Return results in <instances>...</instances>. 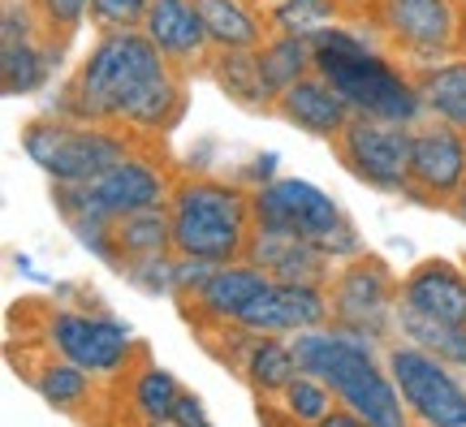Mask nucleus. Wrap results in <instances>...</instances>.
Returning a JSON list of instances; mask_svg holds the SVG:
<instances>
[{
  "instance_id": "obj_12",
  "label": "nucleus",
  "mask_w": 466,
  "mask_h": 427,
  "mask_svg": "<svg viewBox=\"0 0 466 427\" xmlns=\"http://www.w3.org/2000/svg\"><path fill=\"white\" fill-rule=\"evenodd\" d=\"M410 147H415V126L380 121V117L354 113L350 126L333 138V156L341 160L350 178L380 195H406L410 186Z\"/></svg>"
},
{
  "instance_id": "obj_14",
  "label": "nucleus",
  "mask_w": 466,
  "mask_h": 427,
  "mask_svg": "<svg viewBox=\"0 0 466 427\" xmlns=\"http://www.w3.org/2000/svg\"><path fill=\"white\" fill-rule=\"evenodd\" d=\"M324 324H333L329 285H302V280H272L238 320V329L255 337H299Z\"/></svg>"
},
{
  "instance_id": "obj_6",
  "label": "nucleus",
  "mask_w": 466,
  "mask_h": 427,
  "mask_svg": "<svg viewBox=\"0 0 466 427\" xmlns=\"http://www.w3.org/2000/svg\"><path fill=\"white\" fill-rule=\"evenodd\" d=\"M173 173L160 160L156 143H143L130 151L121 165L100 173L86 186H52V203L69 229L78 225H116L121 216L147 212V208H165L173 195Z\"/></svg>"
},
{
  "instance_id": "obj_36",
  "label": "nucleus",
  "mask_w": 466,
  "mask_h": 427,
  "mask_svg": "<svg viewBox=\"0 0 466 427\" xmlns=\"http://www.w3.org/2000/svg\"><path fill=\"white\" fill-rule=\"evenodd\" d=\"M341 9H346V22H363L367 17V9L376 5V0H337Z\"/></svg>"
},
{
  "instance_id": "obj_25",
  "label": "nucleus",
  "mask_w": 466,
  "mask_h": 427,
  "mask_svg": "<svg viewBox=\"0 0 466 427\" xmlns=\"http://www.w3.org/2000/svg\"><path fill=\"white\" fill-rule=\"evenodd\" d=\"M255 61H259V78H264V91L277 108V99L289 91L294 83H302L307 74H316V44L302 39V35H281L272 31L264 48H255Z\"/></svg>"
},
{
  "instance_id": "obj_18",
  "label": "nucleus",
  "mask_w": 466,
  "mask_h": 427,
  "mask_svg": "<svg viewBox=\"0 0 466 427\" xmlns=\"http://www.w3.org/2000/svg\"><path fill=\"white\" fill-rule=\"evenodd\" d=\"M272 113L281 117L285 126H294V130L333 143L337 134L350 126L354 108H350L346 96H341L324 74H307L302 83H294L281 99H277V108H272Z\"/></svg>"
},
{
  "instance_id": "obj_5",
  "label": "nucleus",
  "mask_w": 466,
  "mask_h": 427,
  "mask_svg": "<svg viewBox=\"0 0 466 427\" xmlns=\"http://www.w3.org/2000/svg\"><path fill=\"white\" fill-rule=\"evenodd\" d=\"M147 138L116 126H96L66 113H44L22 126V151L52 186H86L113 165H121L130 151H138Z\"/></svg>"
},
{
  "instance_id": "obj_32",
  "label": "nucleus",
  "mask_w": 466,
  "mask_h": 427,
  "mask_svg": "<svg viewBox=\"0 0 466 427\" xmlns=\"http://www.w3.org/2000/svg\"><path fill=\"white\" fill-rule=\"evenodd\" d=\"M173 259H177V255L134 259V263H121L116 272H121V277H126V285H134L138 294H147V298H173Z\"/></svg>"
},
{
  "instance_id": "obj_3",
  "label": "nucleus",
  "mask_w": 466,
  "mask_h": 427,
  "mask_svg": "<svg viewBox=\"0 0 466 427\" xmlns=\"http://www.w3.org/2000/svg\"><path fill=\"white\" fill-rule=\"evenodd\" d=\"M294 354H299L302 371L324 380L337 393V406L363 419L367 427H415L376 341L354 337L337 324H324V329L299 332Z\"/></svg>"
},
{
  "instance_id": "obj_31",
  "label": "nucleus",
  "mask_w": 466,
  "mask_h": 427,
  "mask_svg": "<svg viewBox=\"0 0 466 427\" xmlns=\"http://www.w3.org/2000/svg\"><path fill=\"white\" fill-rule=\"evenodd\" d=\"M151 0H91L86 5V26L96 35L108 31H143Z\"/></svg>"
},
{
  "instance_id": "obj_13",
  "label": "nucleus",
  "mask_w": 466,
  "mask_h": 427,
  "mask_svg": "<svg viewBox=\"0 0 466 427\" xmlns=\"http://www.w3.org/2000/svg\"><path fill=\"white\" fill-rule=\"evenodd\" d=\"M458 190H466V130L423 117L415 126L406 198H419L428 208H445L450 212Z\"/></svg>"
},
{
  "instance_id": "obj_7",
  "label": "nucleus",
  "mask_w": 466,
  "mask_h": 427,
  "mask_svg": "<svg viewBox=\"0 0 466 427\" xmlns=\"http://www.w3.org/2000/svg\"><path fill=\"white\" fill-rule=\"evenodd\" d=\"M250 216H255V233H285V238L316 242L337 263L367 250L354 220L341 212V203L329 190H319L316 181L277 178L268 186H255L250 190Z\"/></svg>"
},
{
  "instance_id": "obj_20",
  "label": "nucleus",
  "mask_w": 466,
  "mask_h": 427,
  "mask_svg": "<svg viewBox=\"0 0 466 427\" xmlns=\"http://www.w3.org/2000/svg\"><path fill=\"white\" fill-rule=\"evenodd\" d=\"M22 376H26V384L48 402L52 411L61 414H86V406H96V397H100V380L91 371H83L78 362L44 350V345H39V359H31L22 367Z\"/></svg>"
},
{
  "instance_id": "obj_21",
  "label": "nucleus",
  "mask_w": 466,
  "mask_h": 427,
  "mask_svg": "<svg viewBox=\"0 0 466 427\" xmlns=\"http://www.w3.org/2000/svg\"><path fill=\"white\" fill-rule=\"evenodd\" d=\"M217 52H255L272 35V17L259 0H195Z\"/></svg>"
},
{
  "instance_id": "obj_2",
  "label": "nucleus",
  "mask_w": 466,
  "mask_h": 427,
  "mask_svg": "<svg viewBox=\"0 0 466 427\" xmlns=\"http://www.w3.org/2000/svg\"><path fill=\"white\" fill-rule=\"evenodd\" d=\"M311 44H316V74H324L346 96V104L354 113L380 117V121H401V126H419L428 117L423 113V99H419L415 74L406 66H398L376 44V35L367 31V22L329 26Z\"/></svg>"
},
{
  "instance_id": "obj_10",
  "label": "nucleus",
  "mask_w": 466,
  "mask_h": 427,
  "mask_svg": "<svg viewBox=\"0 0 466 427\" xmlns=\"http://www.w3.org/2000/svg\"><path fill=\"white\" fill-rule=\"evenodd\" d=\"M398 290L401 277L371 250L337 263V272L329 277L333 324L354 332V337H367V341H376L384 350L398 337Z\"/></svg>"
},
{
  "instance_id": "obj_17",
  "label": "nucleus",
  "mask_w": 466,
  "mask_h": 427,
  "mask_svg": "<svg viewBox=\"0 0 466 427\" xmlns=\"http://www.w3.org/2000/svg\"><path fill=\"white\" fill-rule=\"evenodd\" d=\"M398 311L423 315L436 324H466V268L453 259L428 255L419 259L398 290Z\"/></svg>"
},
{
  "instance_id": "obj_27",
  "label": "nucleus",
  "mask_w": 466,
  "mask_h": 427,
  "mask_svg": "<svg viewBox=\"0 0 466 427\" xmlns=\"http://www.w3.org/2000/svg\"><path fill=\"white\" fill-rule=\"evenodd\" d=\"M113 250L116 263H134V259H156V255H177L173 250V225H168V203L165 208H147V212L121 216L113 225Z\"/></svg>"
},
{
  "instance_id": "obj_38",
  "label": "nucleus",
  "mask_w": 466,
  "mask_h": 427,
  "mask_svg": "<svg viewBox=\"0 0 466 427\" xmlns=\"http://www.w3.org/2000/svg\"><path fill=\"white\" fill-rule=\"evenodd\" d=\"M450 212H453V216H458V220H462V225H466V190H458V198H453V203H450Z\"/></svg>"
},
{
  "instance_id": "obj_24",
  "label": "nucleus",
  "mask_w": 466,
  "mask_h": 427,
  "mask_svg": "<svg viewBox=\"0 0 466 427\" xmlns=\"http://www.w3.org/2000/svg\"><path fill=\"white\" fill-rule=\"evenodd\" d=\"M121 393H126V414H130L138 427H156L173 419V406L182 397V380L173 376L168 367L143 354L134 362V371L121 380Z\"/></svg>"
},
{
  "instance_id": "obj_4",
  "label": "nucleus",
  "mask_w": 466,
  "mask_h": 427,
  "mask_svg": "<svg viewBox=\"0 0 466 427\" xmlns=\"http://www.w3.org/2000/svg\"><path fill=\"white\" fill-rule=\"evenodd\" d=\"M168 225H173V250L208 263L247 259L255 238L250 216V186L238 178H208V173H182L168 195Z\"/></svg>"
},
{
  "instance_id": "obj_1",
  "label": "nucleus",
  "mask_w": 466,
  "mask_h": 427,
  "mask_svg": "<svg viewBox=\"0 0 466 427\" xmlns=\"http://www.w3.org/2000/svg\"><path fill=\"white\" fill-rule=\"evenodd\" d=\"M186 86L190 78L168 66L165 52L143 31H108L96 35L78 69L66 78L52 113L116 126L147 143H160L182 121Z\"/></svg>"
},
{
  "instance_id": "obj_39",
  "label": "nucleus",
  "mask_w": 466,
  "mask_h": 427,
  "mask_svg": "<svg viewBox=\"0 0 466 427\" xmlns=\"http://www.w3.org/2000/svg\"><path fill=\"white\" fill-rule=\"evenodd\" d=\"M458 56H466V0H462V44H458Z\"/></svg>"
},
{
  "instance_id": "obj_37",
  "label": "nucleus",
  "mask_w": 466,
  "mask_h": 427,
  "mask_svg": "<svg viewBox=\"0 0 466 427\" xmlns=\"http://www.w3.org/2000/svg\"><path fill=\"white\" fill-rule=\"evenodd\" d=\"M316 427H367V423H363V419H354L350 411H333L324 423H316Z\"/></svg>"
},
{
  "instance_id": "obj_28",
  "label": "nucleus",
  "mask_w": 466,
  "mask_h": 427,
  "mask_svg": "<svg viewBox=\"0 0 466 427\" xmlns=\"http://www.w3.org/2000/svg\"><path fill=\"white\" fill-rule=\"evenodd\" d=\"M203 78H212L220 86V96H229L238 108H247V113H272V99L264 91L255 52H217Z\"/></svg>"
},
{
  "instance_id": "obj_9",
  "label": "nucleus",
  "mask_w": 466,
  "mask_h": 427,
  "mask_svg": "<svg viewBox=\"0 0 466 427\" xmlns=\"http://www.w3.org/2000/svg\"><path fill=\"white\" fill-rule=\"evenodd\" d=\"M363 22L406 69L441 66L462 44V0H376Z\"/></svg>"
},
{
  "instance_id": "obj_40",
  "label": "nucleus",
  "mask_w": 466,
  "mask_h": 427,
  "mask_svg": "<svg viewBox=\"0 0 466 427\" xmlns=\"http://www.w3.org/2000/svg\"><path fill=\"white\" fill-rule=\"evenodd\" d=\"M259 5H264L268 14H272V9H277V5H281V0H259Z\"/></svg>"
},
{
  "instance_id": "obj_19",
  "label": "nucleus",
  "mask_w": 466,
  "mask_h": 427,
  "mask_svg": "<svg viewBox=\"0 0 466 427\" xmlns=\"http://www.w3.org/2000/svg\"><path fill=\"white\" fill-rule=\"evenodd\" d=\"M247 259L264 268L272 280H302V285H329V277L337 272V259L324 247L285 233H255Z\"/></svg>"
},
{
  "instance_id": "obj_11",
  "label": "nucleus",
  "mask_w": 466,
  "mask_h": 427,
  "mask_svg": "<svg viewBox=\"0 0 466 427\" xmlns=\"http://www.w3.org/2000/svg\"><path fill=\"white\" fill-rule=\"evenodd\" d=\"M380 354L415 427H466V380L458 367L406 337L389 341Z\"/></svg>"
},
{
  "instance_id": "obj_41",
  "label": "nucleus",
  "mask_w": 466,
  "mask_h": 427,
  "mask_svg": "<svg viewBox=\"0 0 466 427\" xmlns=\"http://www.w3.org/2000/svg\"><path fill=\"white\" fill-rule=\"evenodd\" d=\"M156 427H173V423H156Z\"/></svg>"
},
{
  "instance_id": "obj_35",
  "label": "nucleus",
  "mask_w": 466,
  "mask_h": 427,
  "mask_svg": "<svg viewBox=\"0 0 466 427\" xmlns=\"http://www.w3.org/2000/svg\"><path fill=\"white\" fill-rule=\"evenodd\" d=\"M250 165H255V168L238 173V181L255 190V186H268V181H277V165H281V156H277V151H264V156H255Z\"/></svg>"
},
{
  "instance_id": "obj_23",
  "label": "nucleus",
  "mask_w": 466,
  "mask_h": 427,
  "mask_svg": "<svg viewBox=\"0 0 466 427\" xmlns=\"http://www.w3.org/2000/svg\"><path fill=\"white\" fill-rule=\"evenodd\" d=\"M233 371H238V380L255 393V402L277 397L285 384L302 371L299 354H294V337H250V341L242 345L238 362H233Z\"/></svg>"
},
{
  "instance_id": "obj_15",
  "label": "nucleus",
  "mask_w": 466,
  "mask_h": 427,
  "mask_svg": "<svg viewBox=\"0 0 466 427\" xmlns=\"http://www.w3.org/2000/svg\"><path fill=\"white\" fill-rule=\"evenodd\" d=\"M268 285H272V277H268L264 268H255L250 259L220 263L217 272L203 280L199 294L177 302V307H182V315L190 320V329L203 337V332H212V329H229V324H238L242 311L264 294Z\"/></svg>"
},
{
  "instance_id": "obj_22",
  "label": "nucleus",
  "mask_w": 466,
  "mask_h": 427,
  "mask_svg": "<svg viewBox=\"0 0 466 427\" xmlns=\"http://www.w3.org/2000/svg\"><path fill=\"white\" fill-rule=\"evenodd\" d=\"M61 44L52 35H26V39H0V86L5 96H39L61 66Z\"/></svg>"
},
{
  "instance_id": "obj_26",
  "label": "nucleus",
  "mask_w": 466,
  "mask_h": 427,
  "mask_svg": "<svg viewBox=\"0 0 466 427\" xmlns=\"http://www.w3.org/2000/svg\"><path fill=\"white\" fill-rule=\"evenodd\" d=\"M410 74H415L423 113L432 121L466 130V56H450L441 66H423V69H410Z\"/></svg>"
},
{
  "instance_id": "obj_34",
  "label": "nucleus",
  "mask_w": 466,
  "mask_h": 427,
  "mask_svg": "<svg viewBox=\"0 0 466 427\" xmlns=\"http://www.w3.org/2000/svg\"><path fill=\"white\" fill-rule=\"evenodd\" d=\"M173 427H217L212 419H208V406H203L199 393H190V389H182V397H177V406H173V419H168Z\"/></svg>"
},
{
  "instance_id": "obj_33",
  "label": "nucleus",
  "mask_w": 466,
  "mask_h": 427,
  "mask_svg": "<svg viewBox=\"0 0 466 427\" xmlns=\"http://www.w3.org/2000/svg\"><path fill=\"white\" fill-rule=\"evenodd\" d=\"M86 5H91V0H35L44 26H48V35L61 44V48L86 26Z\"/></svg>"
},
{
  "instance_id": "obj_16",
  "label": "nucleus",
  "mask_w": 466,
  "mask_h": 427,
  "mask_svg": "<svg viewBox=\"0 0 466 427\" xmlns=\"http://www.w3.org/2000/svg\"><path fill=\"white\" fill-rule=\"evenodd\" d=\"M143 35L165 52L168 66L182 69L186 78L208 74L212 56H217L195 0H151L147 17H143Z\"/></svg>"
},
{
  "instance_id": "obj_8",
  "label": "nucleus",
  "mask_w": 466,
  "mask_h": 427,
  "mask_svg": "<svg viewBox=\"0 0 466 427\" xmlns=\"http://www.w3.org/2000/svg\"><path fill=\"white\" fill-rule=\"evenodd\" d=\"M39 345L78 362L100 384H121L134 371V362L147 354V345L100 307H56L39 302Z\"/></svg>"
},
{
  "instance_id": "obj_30",
  "label": "nucleus",
  "mask_w": 466,
  "mask_h": 427,
  "mask_svg": "<svg viewBox=\"0 0 466 427\" xmlns=\"http://www.w3.org/2000/svg\"><path fill=\"white\" fill-rule=\"evenodd\" d=\"M268 17H272V31L316 39V35H324L329 26H341V22H346V9H341L337 0H281Z\"/></svg>"
},
{
  "instance_id": "obj_29",
  "label": "nucleus",
  "mask_w": 466,
  "mask_h": 427,
  "mask_svg": "<svg viewBox=\"0 0 466 427\" xmlns=\"http://www.w3.org/2000/svg\"><path fill=\"white\" fill-rule=\"evenodd\" d=\"M398 337L423 345L428 354L466 371V324H436V320H423V315L398 311Z\"/></svg>"
}]
</instances>
